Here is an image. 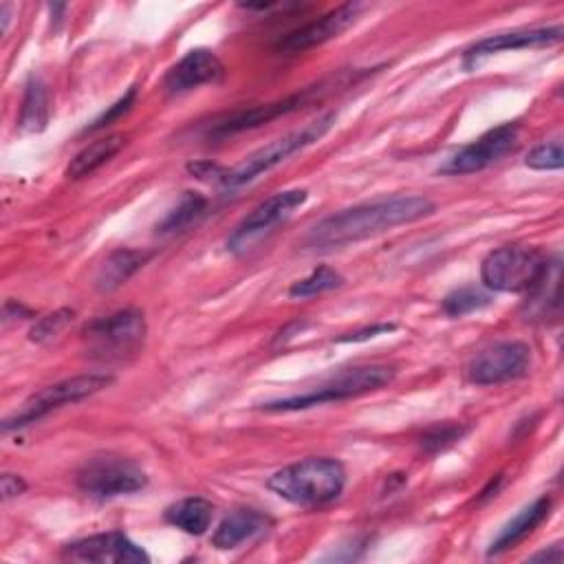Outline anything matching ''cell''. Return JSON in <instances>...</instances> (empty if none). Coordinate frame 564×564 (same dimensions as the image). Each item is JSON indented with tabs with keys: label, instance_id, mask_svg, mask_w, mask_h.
Listing matches in <instances>:
<instances>
[{
	"label": "cell",
	"instance_id": "obj_10",
	"mask_svg": "<svg viewBox=\"0 0 564 564\" xmlns=\"http://www.w3.org/2000/svg\"><path fill=\"white\" fill-rule=\"evenodd\" d=\"M306 198V189H284L269 196L238 223L234 234L227 238V249L231 253L247 251L260 236L271 231V227H275L280 220L289 218L300 205H304Z\"/></svg>",
	"mask_w": 564,
	"mask_h": 564
},
{
	"label": "cell",
	"instance_id": "obj_28",
	"mask_svg": "<svg viewBox=\"0 0 564 564\" xmlns=\"http://www.w3.org/2000/svg\"><path fill=\"white\" fill-rule=\"evenodd\" d=\"M524 165L531 170H560L564 165V154H562V141L553 139L546 143L535 145L527 159Z\"/></svg>",
	"mask_w": 564,
	"mask_h": 564
},
{
	"label": "cell",
	"instance_id": "obj_8",
	"mask_svg": "<svg viewBox=\"0 0 564 564\" xmlns=\"http://www.w3.org/2000/svg\"><path fill=\"white\" fill-rule=\"evenodd\" d=\"M145 471L132 460L119 456H99L77 471V487L93 498H115L143 489Z\"/></svg>",
	"mask_w": 564,
	"mask_h": 564
},
{
	"label": "cell",
	"instance_id": "obj_18",
	"mask_svg": "<svg viewBox=\"0 0 564 564\" xmlns=\"http://www.w3.org/2000/svg\"><path fill=\"white\" fill-rule=\"evenodd\" d=\"M549 511H551V498L549 496H540L538 500L527 505L513 520H509L502 527V531L498 533V538L489 546V555H500V553L509 551L511 546H516L518 542H522L524 538H529L546 520Z\"/></svg>",
	"mask_w": 564,
	"mask_h": 564
},
{
	"label": "cell",
	"instance_id": "obj_5",
	"mask_svg": "<svg viewBox=\"0 0 564 564\" xmlns=\"http://www.w3.org/2000/svg\"><path fill=\"white\" fill-rule=\"evenodd\" d=\"M544 269L546 258L535 247L505 245L485 256L480 280L489 291L522 293L538 282Z\"/></svg>",
	"mask_w": 564,
	"mask_h": 564
},
{
	"label": "cell",
	"instance_id": "obj_23",
	"mask_svg": "<svg viewBox=\"0 0 564 564\" xmlns=\"http://www.w3.org/2000/svg\"><path fill=\"white\" fill-rule=\"evenodd\" d=\"M207 200L196 194V192H183V196L178 198V203L165 214V218L159 223L156 231L161 234H172V231H181L185 227H189L192 223H196L203 214H205Z\"/></svg>",
	"mask_w": 564,
	"mask_h": 564
},
{
	"label": "cell",
	"instance_id": "obj_20",
	"mask_svg": "<svg viewBox=\"0 0 564 564\" xmlns=\"http://www.w3.org/2000/svg\"><path fill=\"white\" fill-rule=\"evenodd\" d=\"M150 256L137 249H117L112 251L99 267L97 275H95V286L106 293V291H115L119 289L130 275H134L143 262Z\"/></svg>",
	"mask_w": 564,
	"mask_h": 564
},
{
	"label": "cell",
	"instance_id": "obj_12",
	"mask_svg": "<svg viewBox=\"0 0 564 564\" xmlns=\"http://www.w3.org/2000/svg\"><path fill=\"white\" fill-rule=\"evenodd\" d=\"M64 557L75 562H112V564H145L150 555L132 542L123 531H106L75 540L64 546Z\"/></svg>",
	"mask_w": 564,
	"mask_h": 564
},
{
	"label": "cell",
	"instance_id": "obj_32",
	"mask_svg": "<svg viewBox=\"0 0 564 564\" xmlns=\"http://www.w3.org/2000/svg\"><path fill=\"white\" fill-rule=\"evenodd\" d=\"M0 487H2V498L4 500H11V498H15V496L26 491V482L20 476H15V474H2Z\"/></svg>",
	"mask_w": 564,
	"mask_h": 564
},
{
	"label": "cell",
	"instance_id": "obj_2",
	"mask_svg": "<svg viewBox=\"0 0 564 564\" xmlns=\"http://www.w3.org/2000/svg\"><path fill=\"white\" fill-rule=\"evenodd\" d=\"M267 487L291 505L322 507L341 496L346 469L337 458L311 456L271 474Z\"/></svg>",
	"mask_w": 564,
	"mask_h": 564
},
{
	"label": "cell",
	"instance_id": "obj_7",
	"mask_svg": "<svg viewBox=\"0 0 564 564\" xmlns=\"http://www.w3.org/2000/svg\"><path fill=\"white\" fill-rule=\"evenodd\" d=\"M112 383V375H104V372H90V375H77L64 381H57L53 386L42 388L40 392L31 394L22 408L18 412H13L11 416H7L2 421V432H11V430H20L24 425H31L35 421H40L42 416H46L48 412L66 405V403H75L82 401L104 388H108Z\"/></svg>",
	"mask_w": 564,
	"mask_h": 564
},
{
	"label": "cell",
	"instance_id": "obj_26",
	"mask_svg": "<svg viewBox=\"0 0 564 564\" xmlns=\"http://www.w3.org/2000/svg\"><path fill=\"white\" fill-rule=\"evenodd\" d=\"M465 434H467V427L460 423H454V421L436 423L430 430H425V434L421 436V449L427 454H438L449 445H454L456 441H460Z\"/></svg>",
	"mask_w": 564,
	"mask_h": 564
},
{
	"label": "cell",
	"instance_id": "obj_16",
	"mask_svg": "<svg viewBox=\"0 0 564 564\" xmlns=\"http://www.w3.org/2000/svg\"><path fill=\"white\" fill-rule=\"evenodd\" d=\"M562 26H542V29H524V31H511V33H498L489 35L485 40H478L474 46L465 51V66H476L482 57L500 53V51H516V48H531V46H549L562 40Z\"/></svg>",
	"mask_w": 564,
	"mask_h": 564
},
{
	"label": "cell",
	"instance_id": "obj_17",
	"mask_svg": "<svg viewBox=\"0 0 564 564\" xmlns=\"http://www.w3.org/2000/svg\"><path fill=\"white\" fill-rule=\"evenodd\" d=\"M271 527H273V520L264 511L251 509V507H240V509L229 511L220 520V524L216 527V531L212 535V544L220 551H229L245 542H253V540L262 538Z\"/></svg>",
	"mask_w": 564,
	"mask_h": 564
},
{
	"label": "cell",
	"instance_id": "obj_30",
	"mask_svg": "<svg viewBox=\"0 0 564 564\" xmlns=\"http://www.w3.org/2000/svg\"><path fill=\"white\" fill-rule=\"evenodd\" d=\"M397 330V324L392 322H386V324H372V326H366V328H359L355 333H346L341 337H337L335 341L339 344H346V341H366V339H372L377 335H383V333H392Z\"/></svg>",
	"mask_w": 564,
	"mask_h": 564
},
{
	"label": "cell",
	"instance_id": "obj_33",
	"mask_svg": "<svg viewBox=\"0 0 564 564\" xmlns=\"http://www.w3.org/2000/svg\"><path fill=\"white\" fill-rule=\"evenodd\" d=\"M531 562H540V560H546V562H553V564H560L562 562V549L555 544V546H551L549 551H540V553H535V555H531L529 557Z\"/></svg>",
	"mask_w": 564,
	"mask_h": 564
},
{
	"label": "cell",
	"instance_id": "obj_3",
	"mask_svg": "<svg viewBox=\"0 0 564 564\" xmlns=\"http://www.w3.org/2000/svg\"><path fill=\"white\" fill-rule=\"evenodd\" d=\"M394 379V368L386 364H370V366H357L350 370H341L335 377L326 379L324 383L315 386L313 390L304 394H293L275 401H267L260 408L267 412H295L306 410L322 403L344 401L350 397H361L368 392H375L383 386H388Z\"/></svg>",
	"mask_w": 564,
	"mask_h": 564
},
{
	"label": "cell",
	"instance_id": "obj_9",
	"mask_svg": "<svg viewBox=\"0 0 564 564\" xmlns=\"http://www.w3.org/2000/svg\"><path fill=\"white\" fill-rule=\"evenodd\" d=\"M529 366L531 348L524 341L509 339L491 344L476 352L465 366V377L469 383L476 386H496L524 377L529 372Z\"/></svg>",
	"mask_w": 564,
	"mask_h": 564
},
{
	"label": "cell",
	"instance_id": "obj_13",
	"mask_svg": "<svg viewBox=\"0 0 564 564\" xmlns=\"http://www.w3.org/2000/svg\"><path fill=\"white\" fill-rule=\"evenodd\" d=\"M364 11V4L361 2H346V4H339L335 7L333 11L324 13L322 18L291 31L289 35H284L280 42H278V48L284 51V53H297V51H306V48H313V46H319L333 37H339L346 29H350L359 13Z\"/></svg>",
	"mask_w": 564,
	"mask_h": 564
},
{
	"label": "cell",
	"instance_id": "obj_21",
	"mask_svg": "<svg viewBox=\"0 0 564 564\" xmlns=\"http://www.w3.org/2000/svg\"><path fill=\"white\" fill-rule=\"evenodd\" d=\"M126 143V137L115 132V134H106L93 143H88L84 150H79L68 167H66V176L68 178H84L88 174H93L97 167H101L106 161H110Z\"/></svg>",
	"mask_w": 564,
	"mask_h": 564
},
{
	"label": "cell",
	"instance_id": "obj_27",
	"mask_svg": "<svg viewBox=\"0 0 564 564\" xmlns=\"http://www.w3.org/2000/svg\"><path fill=\"white\" fill-rule=\"evenodd\" d=\"M73 315L75 311L70 308H59V311H53L44 317H40L33 328L29 330V339L31 341H37V344H46L51 341L53 337H57L70 322H73Z\"/></svg>",
	"mask_w": 564,
	"mask_h": 564
},
{
	"label": "cell",
	"instance_id": "obj_6",
	"mask_svg": "<svg viewBox=\"0 0 564 564\" xmlns=\"http://www.w3.org/2000/svg\"><path fill=\"white\" fill-rule=\"evenodd\" d=\"M82 337L90 355L99 359H123L141 348L145 339V319L139 308H123L88 322Z\"/></svg>",
	"mask_w": 564,
	"mask_h": 564
},
{
	"label": "cell",
	"instance_id": "obj_19",
	"mask_svg": "<svg viewBox=\"0 0 564 564\" xmlns=\"http://www.w3.org/2000/svg\"><path fill=\"white\" fill-rule=\"evenodd\" d=\"M163 518H165V522H170L172 527H176L189 535H203L212 524L214 505L200 496L181 498L178 502H174L165 509Z\"/></svg>",
	"mask_w": 564,
	"mask_h": 564
},
{
	"label": "cell",
	"instance_id": "obj_15",
	"mask_svg": "<svg viewBox=\"0 0 564 564\" xmlns=\"http://www.w3.org/2000/svg\"><path fill=\"white\" fill-rule=\"evenodd\" d=\"M311 95H313V90H302L297 95H291V97L273 101V104H260V106H251V108H245V110H236V112L227 115L225 119L216 121L209 128L207 134H209V139H227L231 134L258 128V126L269 123V121H273L282 115H289V112L297 110L302 104L308 101Z\"/></svg>",
	"mask_w": 564,
	"mask_h": 564
},
{
	"label": "cell",
	"instance_id": "obj_11",
	"mask_svg": "<svg viewBox=\"0 0 564 564\" xmlns=\"http://www.w3.org/2000/svg\"><path fill=\"white\" fill-rule=\"evenodd\" d=\"M518 145V126L516 123H502L485 134H480L476 141L460 148L456 154H452L441 167V174H471L489 167L491 163L500 161L505 154H509Z\"/></svg>",
	"mask_w": 564,
	"mask_h": 564
},
{
	"label": "cell",
	"instance_id": "obj_14",
	"mask_svg": "<svg viewBox=\"0 0 564 564\" xmlns=\"http://www.w3.org/2000/svg\"><path fill=\"white\" fill-rule=\"evenodd\" d=\"M223 75H225V66L214 51L194 48V51L185 53L165 73L163 88L170 95H181V93H187L203 84H216L223 79Z\"/></svg>",
	"mask_w": 564,
	"mask_h": 564
},
{
	"label": "cell",
	"instance_id": "obj_4",
	"mask_svg": "<svg viewBox=\"0 0 564 564\" xmlns=\"http://www.w3.org/2000/svg\"><path fill=\"white\" fill-rule=\"evenodd\" d=\"M335 119H337V112H324L317 119L304 123L302 128H297V130H293V132L271 141V143H267L264 148L256 150L245 161H240L236 167L227 170L220 183L225 187H240V185L251 183L260 174L269 172L271 167H275L282 161H286L289 156H293L295 152H300V150L313 145L315 141H319L333 128Z\"/></svg>",
	"mask_w": 564,
	"mask_h": 564
},
{
	"label": "cell",
	"instance_id": "obj_25",
	"mask_svg": "<svg viewBox=\"0 0 564 564\" xmlns=\"http://www.w3.org/2000/svg\"><path fill=\"white\" fill-rule=\"evenodd\" d=\"M341 284H344V278H341L339 271H335L330 267H317L306 278L293 282L291 289H289V295L291 297H313V295L333 291Z\"/></svg>",
	"mask_w": 564,
	"mask_h": 564
},
{
	"label": "cell",
	"instance_id": "obj_29",
	"mask_svg": "<svg viewBox=\"0 0 564 564\" xmlns=\"http://www.w3.org/2000/svg\"><path fill=\"white\" fill-rule=\"evenodd\" d=\"M134 99H137V88L132 86L123 97H119L112 106H108V110H104L90 126H86L84 132H97V130L110 126L112 121H117L119 117H123V115L134 106Z\"/></svg>",
	"mask_w": 564,
	"mask_h": 564
},
{
	"label": "cell",
	"instance_id": "obj_24",
	"mask_svg": "<svg viewBox=\"0 0 564 564\" xmlns=\"http://www.w3.org/2000/svg\"><path fill=\"white\" fill-rule=\"evenodd\" d=\"M489 304H491L489 291H482L478 286H460V289H454L452 293H447L443 297L441 308L449 317H463V315L480 311Z\"/></svg>",
	"mask_w": 564,
	"mask_h": 564
},
{
	"label": "cell",
	"instance_id": "obj_34",
	"mask_svg": "<svg viewBox=\"0 0 564 564\" xmlns=\"http://www.w3.org/2000/svg\"><path fill=\"white\" fill-rule=\"evenodd\" d=\"M2 31H7V26H9V4H2Z\"/></svg>",
	"mask_w": 564,
	"mask_h": 564
},
{
	"label": "cell",
	"instance_id": "obj_31",
	"mask_svg": "<svg viewBox=\"0 0 564 564\" xmlns=\"http://www.w3.org/2000/svg\"><path fill=\"white\" fill-rule=\"evenodd\" d=\"M187 172L194 174L196 178H203V181H223L225 176V167L212 163V161H194V163H187Z\"/></svg>",
	"mask_w": 564,
	"mask_h": 564
},
{
	"label": "cell",
	"instance_id": "obj_22",
	"mask_svg": "<svg viewBox=\"0 0 564 564\" xmlns=\"http://www.w3.org/2000/svg\"><path fill=\"white\" fill-rule=\"evenodd\" d=\"M46 121H48L46 84L37 75H31L26 82L24 99H22L20 128L26 132H40L46 128Z\"/></svg>",
	"mask_w": 564,
	"mask_h": 564
},
{
	"label": "cell",
	"instance_id": "obj_1",
	"mask_svg": "<svg viewBox=\"0 0 564 564\" xmlns=\"http://www.w3.org/2000/svg\"><path fill=\"white\" fill-rule=\"evenodd\" d=\"M436 205L421 194H394L361 203L337 214L322 218L306 234V245L311 249H333L346 247L377 234H383L392 227L408 225L434 214Z\"/></svg>",
	"mask_w": 564,
	"mask_h": 564
}]
</instances>
